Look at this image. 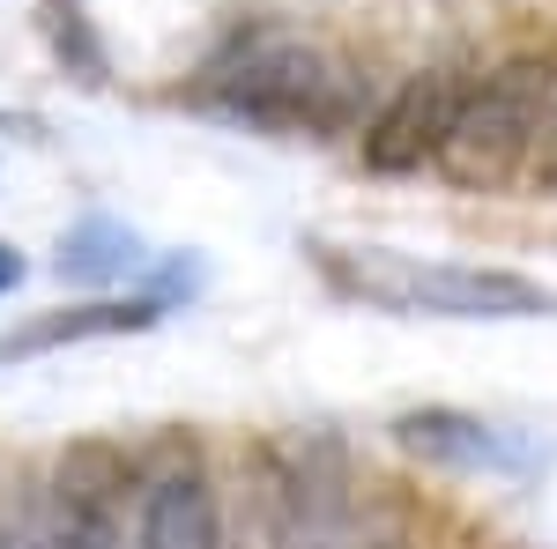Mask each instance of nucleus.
Instances as JSON below:
<instances>
[{
  "instance_id": "f257e3e1",
  "label": "nucleus",
  "mask_w": 557,
  "mask_h": 549,
  "mask_svg": "<svg viewBox=\"0 0 557 549\" xmlns=\"http://www.w3.org/2000/svg\"><path fill=\"white\" fill-rule=\"evenodd\" d=\"M312 267L335 297L401 312V320H557V290L528 283L513 267L417 260L386 253V246H312Z\"/></svg>"
},
{
  "instance_id": "f03ea898",
  "label": "nucleus",
  "mask_w": 557,
  "mask_h": 549,
  "mask_svg": "<svg viewBox=\"0 0 557 549\" xmlns=\"http://www.w3.org/2000/svg\"><path fill=\"white\" fill-rule=\"evenodd\" d=\"M201 104L268 134H320L349 120V75L298 30H238L201 75Z\"/></svg>"
},
{
  "instance_id": "7ed1b4c3",
  "label": "nucleus",
  "mask_w": 557,
  "mask_h": 549,
  "mask_svg": "<svg viewBox=\"0 0 557 549\" xmlns=\"http://www.w3.org/2000/svg\"><path fill=\"white\" fill-rule=\"evenodd\" d=\"M557 104V60L550 52H513L506 67L475 75L469 104H461V127H454V149H446V171L461 186H491L506 178L520 157H535V134Z\"/></svg>"
},
{
  "instance_id": "20e7f679",
  "label": "nucleus",
  "mask_w": 557,
  "mask_h": 549,
  "mask_svg": "<svg viewBox=\"0 0 557 549\" xmlns=\"http://www.w3.org/2000/svg\"><path fill=\"white\" fill-rule=\"evenodd\" d=\"M461 104H469V83L454 67H424L380 104V120L364 127V171L380 178H409L424 164H446L454 149V127H461Z\"/></svg>"
},
{
  "instance_id": "39448f33",
  "label": "nucleus",
  "mask_w": 557,
  "mask_h": 549,
  "mask_svg": "<svg viewBox=\"0 0 557 549\" xmlns=\"http://www.w3.org/2000/svg\"><path fill=\"white\" fill-rule=\"evenodd\" d=\"M134 549H223V527H215V490L201 467H172L141 490V527H134Z\"/></svg>"
},
{
  "instance_id": "423d86ee",
  "label": "nucleus",
  "mask_w": 557,
  "mask_h": 549,
  "mask_svg": "<svg viewBox=\"0 0 557 549\" xmlns=\"http://www.w3.org/2000/svg\"><path fill=\"white\" fill-rule=\"evenodd\" d=\"M157 297H104V304H75V312H45L30 327L0 335V364L15 357H45V349H67V341H104V335H141L157 327Z\"/></svg>"
},
{
  "instance_id": "0eeeda50",
  "label": "nucleus",
  "mask_w": 557,
  "mask_h": 549,
  "mask_svg": "<svg viewBox=\"0 0 557 549\" xmlns=\"http://www.w3.org/2000/svg\"><path fill=\"white\" fill-rule=\"evenodd\" d=\"M52 549H134L127 520H120V506H112V490H75V483H60Z\"/></svg>"
},
{
  "instance_id": "6e6552de",
  "label": "nucleus",
  "mask_w": 557,
  "mask_h": 549,
  "mask_svg": "<svg viewBox=\"0 0 557 549\" xmlns=\"http://www.w3.org/2000/svg\"><path fill=\"white\" fill-rule=\"evenodd\" d=\"M394 431H401L409 453H431V461H461V467L498 461V438H491L483 423H469V416H446V409H431V416H401Z\"/></svg>"
},
{
  "instance_id": "1a4fd4ad",
  "label": "nucleus",
  "mask_w": 557,
  "mask_h": 549,
  "mask_svg": "<svg viewBox=\"0 0 557 549\" xmlns=\"http://www.w3.org/2000/svg\"><path fill=\"white\" fill-rule=\"evenodd\" d=\"M134 267V238L120 223H83L75 238H60V275L97 283V275H127Z\"/></svg>"
},
{
  "instance_id": "9d476101",
  "label": "nucleus",
  "mask_w": 557,
  "mask_h": 549,
  "mask_svg": "<svg viewBox=\"0 0 557 549\" xmlns=\"http://www.w3.org/2000/svg\"><path fill=\"white\" fill-rule=\"evenodd\" d=\"M528 178H535V186H557V104H550V120H543V134H535V157H528Z\"/></svg>"
},
{
  "instance_id": "9b49d317",
  "label": "nucleus",
  "mask_w": 557,
  "mask_h": 549,
  "mask_svg": "<svg viewBox=\"0 0 557 549\" xmlns=\"http://www.w3.org/2000/svg\"><path fill=\"white\" fill-rule=\"evenodd\" d=\"M0 549H52V535H38V527H15V535H0Z\"/></svg>"
},
{
  "instance_id": "f8f14e48",
  "label": "nucleus",
  "mask_w": 557,
  "mask_h": 549,
  "mask_svg": "<svg viewBox=\"0 0 557 549\" xmlns=\"http://www.w3.org/2000/svg\"><path fill=\"white\" fill-rule=\"evenodd\" d=\"M23 283V260H15V246H0V297Z\"/></svg>"
}]
</instances>
